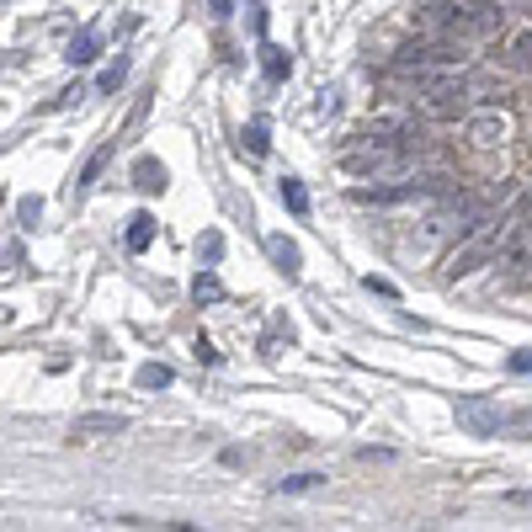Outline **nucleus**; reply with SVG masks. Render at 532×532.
Instances as JSON below:
<instances>
[{
  "instance_id": "1",
  "label": "nucleus",
  "mask_w": 532,
  "mask_h": 532,
  "mask_svg": "<svg viewBox=\"0 0 532 532\" xmlns=\"http://www.w3.org/2000/svg\"><path fill=\"white\" fill-rule=\"evenodd\" d=\"M415 160H420V139L400 133V128H378V133H356V144L341 155V166L356 181H394L405 176Z\"/></svg>"
},
{
  "instance_id": "2",
  "label": "nucleus",
  "mask_w": 532,
  "mask_h": 532,
  "mask_svg": "<svg viewBox=\"0 0 532 532\" xmlns=\"http://www.w3.org/2000/svg\"><path fill=\"white\" fill-rule=\"evenodd\" d=\"M415 91H420V107H426V118L437 122H464L473 113V86L458 75V69H420L415 75Z\"/></svg>"
},
{
  "instance_id": "3",
  "label": "nucleus",
  "mask_w": 532,
  "mask_h": 532,
  "mask_svg": "<svg viewBox=\"0 0 532 532\" xmlns=\"http://www.w3.org/2000/svg\"><path fill=\"white\" fill-rule=\"evenodd\" d=\"M415 32H426V38H473L469 5L464 0H426V5H415Z\"/></svg>"
},
{
  "instance_id": "4",
  "label": "nucleus",
  "mask_w": 532,
  "mask_h": 532,
  "mask_svg": "<svg viewBox=\"0 0 532 532\" xmlns=\"http://www.w3.org/2000/svg\"><path fill=\"white\" fill-rule=\"evenodd\" d=\"M458 426H464L469 437H500V431H506V415H500V405L469 394V400H458Z\"/></svg>"
},
{
  "instance_id": "5",
  "label": "nucleus",
  "mask_w": 532,
  "mask_h": 532,
  "mask_svg": "<svg viewBox=\"0 0 532 532\" xmlns=\"http://www.w3.org/2000/svg\"><path fill=\"white\" fill-rule=\"evenodd\" d=\"M464 133H469L473 149H490V144L506 139V118H500V113H469V118H464Z\"/></svg>"
},
{
  "instance_id": "6",
  "label": "nucleus",
  "mask_w": 532,
  "mask_h": 532,
  "mask_svg": "<svg viewBox=\"0 0 532 532\" xmlns=\"http://www.w3.org/2000/svg\"><path fill=\"white\" fill-rule=\"evenodd\" d=\"M506 69H511V75H532V27L511 32V43H506Z\"/></svg>"
},
{
  "instance_id": "7",
  "label": "nucleus",
  "mask_w": 532,
  "mask_h": 532,
  "mask_svg": "<svg viewBox=\"0 0 532 532\" xmlns=\"http://www.w3.org/2000/svg\"><path fill=\"white\" fill-rule=\"evenodd\" d=\"M122 426H128V415H80L75 437H118Z\"/></svg>"
},
{
  "instance_id": "8",
  "label": "nucleus",
  "mask_w": 532,
  "mask_h": 532,
  "mask_svg": "<svg viewBox=\"0 0 532 532\" xmlns=\"http://www.w3.org/2000/svg\"><path fill=\"white\" fill-rule=\"evenodd\" d=\"M266 250H272V261H277V272H288V277H298V245L288 235H272L266 239Z\"/></svg>"
},
{
  "instance_id": "9",
  "label": "nucleus",
  "mask_w": 532,
  "mask_h": 532,
  "mask_svg": "<svg viewBox=\"0 0 532 532\" xmlns=\"http://www.w3.org/2000/svg\"><path fill=\"white\" fill-rule=\"evenodd\" d=\"M133 181H139L144 192H160V186H166V166L149 160V155H139V160H133Z\"/></svg>"
},
{
  "instance_id": "10",
  "label": "nucleus",
  "mask_w": 532,
  "mask_h": 532,
  "mask_svg": "<svg viewBox=\"0 0 532 532\" xmlns=\"http://www.w3.org/2000/svg\"><path fill=\"white\" fill-rule=\"evenodd\" d=\"M261 69H266V80H288V75H293V59H288L283 49L261 43Z\"/></svg>"
},
{
  "instance_id": "11",
  "label": "nucleus",
  "mask_w": 532,
  "mask_h": 532,
  "mask_svg": "<svg viewBox=\"0 0 532 532\" xmlns=\"http://www.w3.org/2000/svg\"><path fill=\"white\" fill-rule=\"evenodd\" d=\"M149 239H155V219L149 213H133L128 219V250H144Z\"/></svg>"
},
{
  "instance_id": "12",
  "label": "nucleus",
  "mask_w": 532,
  "mask_h": 532,
  "mask_svg": "<svg viewBox=\"0 0 532 532\" xmlns=\"http://www.w3.org/2000/svg\"><path fill=\"white\" fill-rule=\"evenodd\" d=\"M171 378H176V373H171L166 362H144V367H139V389H171Z\"/></svg>"
},
{
  "instance_id": "13",
  "label": "nucleus",
  "mask_w": 532,
  "mask_h": 532,
  "mask_svg": "<svg viewBox=\"0 0 532 532\" xmlns=\"http://www.w3.org/2000/svg\"><path fill=\"white\" fill-rule=\"evenodd\" d=\"M192 293H197V303H219V298H224V288H219V277H213V266H203V277L192 283Z\"/></svg>"
},
{
  "instance_id": "14",
  "label": "nucleus",
  "mask_w": 532,
  "mask_h": 532,
  "mask_svg": "<svg viewBox=\"0 0 532 532\" xmlns=\"http://www.w3.org/2000/svg\"><path fill=\"white\" fill-rule=\"evenodd\" d=\"M283 203H288V208H293L298 219H303V213H309V192H303V181H298V176H288V181H283Z\"/></svg>"
},
{
  "instance_id": "15",
  "label": "nucleus",
  "mask_w": 532,
  "mask_h": 532,
  "mask_svg": "<svg viewBox=\"0 0 532 532\" xmlns=\"http://www.w3.org/2000/svg\"><path fill=\"white\" fill-rule=\"evenodd\" d=\"M69 64H91L96 59V32H80L75 43H69V54H64Z\"/></svg>"
},
{
  "instance_id": "16",
  "label": "nucleus",
  "mask_w": 532,
  "mask_h": 532,
  "mask_svg": "<svg viewBox=\"0 0 532 532\" xmlns=\"http://www.w3.org/2000/svg\"><path fill=\"white\" fill-rule=\"evenodd\" d=\"M197 256H203V266H219V256H224V235H203V245H197Z\"/></svg>"
},
{
  "instance_id": "17",
  "label": "nucleus",
  "mask_w": 532,
  "mask_h": 532,
  "mask_svg": "<svg viewBox=\"0 0 532 532\" xmlns=\"http://www.w3.org/2000/svg\"><path fill=\"white\" fill-rule=\"evenodd\" d=\"M325 484V473H293V479H283V495H303V490H320Z\"/></svg>"
},
{
  "instance_id": "18",
  "label": "nucleus",
  "mask_w": 532,
  "mask_h": 532,
  "mask_svg": "<svg viewBox=\"0 0 532 532\" xmlns=\"http://www.w3.org/2000/svg\"><path fill=\"white\" fill-rule=\"evenodd\" d=\"M245 149H250V155H266V122L261 118L245 128Z\"/></svg>"
},
{
  "instance_id": "19",
  "label": "nucleus",
  "mask_w": 532,
  "mask_h": 532,
  "mask_svg": "<svg viewBox=\"0 0 532 532\" xmlns=\"http://www.w3.org/2000/svg\"><path fill=\"white\" fill-rule=\"evenodd\" d=\"M506 373L527 378V373H532V347H522V352H511V356H506Z\"/></svg>"
},
{
  "instance_id": "20",
  "label": "nucleus",
  "mask_w": 532,
  "mask_h": 532,
  "mask_svg": "<svg viewBox=\"0 0 532 532\" xmlns=\"http://www.w3.org/2000/svg\"><path fill=\"white\" fill-rule=\"evenodd\" d=\"M102 166H107V149H102V155H91V160H86V171H80V181H75V186H80V192H86V186H91V181L102 176Z\"/></svg>"
},
{
  "instance_id": "21",
  "label": "nucleus",
  "mask_w": 532,
  "mask_h": 532,
  "mask_svg": "<svg viewBox=\"0 0 532 532\" xmlns=\"http://www.w3.org/2000/svg\"><path fill=\"white\" fill-rule=\"evenodd\" d=\"M506 431H517V437H532V405L517 415H506Z\"/></svg>"
},
{
  "instance_id": "22",
  "label": "nucleus",
  "mask_w": 532,
  "mask_h": 532,
  "mask_svg": "<svg viewBox=\"0 0 532 532\" xmlns=\"http://www.w3.org/2000/svg\"><path fill=\"white\" fill-rule=\"evenodd\" d=\"M38 213H43L38 197H22V203H16V219H22V224H38Z\"/></svg>"
},
{
  "instance_id": "23",
  "label": "nucleus",
  "mask_w": 532,
  "mask_h": 532,
  "mask_svg": "<svg viewBox=\"0 0 532 532\" xmlns=\"http://www.w3.org/2000/svg\"><path fill=\"white\" fill-rule=\"evenodd\" d=\"M122 80H128V59H118L113 69H107V75H102V91H118Z\"/></svg>"
},
{
  "instance_id": "24",
  "label": "nucleus",
  "mask_w": 532,
  "mask_h": 532,
  "mask_svg": "<svg viewBox=\"0 0 532 532\" xmlns=\"http://www.w3.org/2000/svg\"><path fill=\"white\" fill-rule=\"evenodd\" d=\"M367 293H383V298H394V283H383V277H367Z\"/></svg>"
},
{
  "instance_id": "25",
  "label": "nucleus",
  "mask_w": 532,
  "mask_h": 532,
  "mask_svg": "<svg viewBox=\"0 0 532 532\" xmlns=\"http://www.w3.org/2000/svg\"><path fill=\"white\" fill-rule=\"evenodd\" d=\"M208 5H213V16H219V22H224L230 11H235V0H208Z\"/></svg>"
}]
</instances>
